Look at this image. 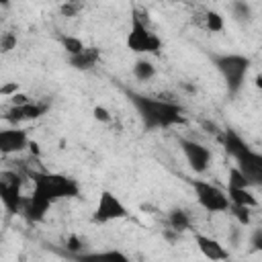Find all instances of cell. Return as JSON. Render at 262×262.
Wrapping results in <instances>:
<instances>
[{"label": "cell", "mask_w": 262, "mask_h": 262, "mask_svg": "<svg viewBox=\"0 0 262 262\" xmlns=\"http://www.w3.org/2000/svg\"><path fill=\"white\" fill-rule=\"evenodd\" d=\"M131 104L141 117L145 129H166L182 123V106L170 96H145L135 90H125Z\"/></svg>", "instance_id": "6da1fadb"}, {"label": "cell", "mask_w": 262, "mask_h": 262, "mask_svg": "<svg viewBox=\"0 0 262 262\" xmlns=\"http://www.w3.org/2000/svg\"><path fill=\"white\" fill-rule=\"evenodd\" d=\"M20 172L33 182L31 196L45 203L47 207H51L53 203L61 199H76L80 194V184L66 174L47 172V170H31L29 166H25Z\"/></svg>", "instance_id": "7a4b0ae2"}, {"label": "cell", "mask_w": 262, "mask_h": 262, "mask_svg": "<svg viewBox=\"0 0 262 262\" xmlns=\"http://www.w3.org/2000/svg\"><path fill=\"white\" fill-rule=\"evenodd\" d=\"M221 143L225 151L235 160V168L244 174L250 186H262V154L254 151L233 129H225Z\"/></svg>", "instance_id": "3957f363"}, {"label": "cell", "mask_w": 262, "mask_h": 262, "mask_svg": "<svg viewBox=\"0 0 262 262\" xmlns=\"http://www.w3.org/2000/svg\"><path fill=\"white\" fill-rule=\"evenodd\" d=\"M149 20L145 18V14L139 8L131 10V29L127 33V47L133 53H151V55H160L162 49V41L156 33L149 31Z\"/></svg>", "instance_id": "277c9868"}, {"label": "cell", "mask_w": 262, "mask_h": 262, "mask_svg": "<svg viewBox=\"0 0 262 262\" xmlns=\"http://www.w3.org/2000/svg\"><path fill=\"white\" fill-rule=\"evenodd\" d=\"M213 63L223 76L229 94H235L242 88L244 78L250 70V59L239 53H223V55H213Z\"/></svg>", "instance_id": "5b68a950"}, {"label": "cell", "mask_w": 262, "mask_h": 262, "mask_svg": "<svg viewBox=\"0 0 262 262\" xmlns=\"http://www.w3.org/2000/svg\"><path fill=\"white\" fill-rule=\"evenodd\" d=\"M23 182H25V174L20 170L0 172V201L10 215L23 213V205H25V196L20 192Z\"/></svg>", "instance_id": "8992f818"}, {"label": "cell", "mask_w": 262, "mask_h": 262, "mask_svg": "<svg viewBox=\"0 0 262 262\" xmlns=\"http://www.w3.org/2000/svg\"><path fill=\"white\" fill-rule=\"evenodd\" d=\"M190 184H192V190H194V196H196L199 205L205 211H209V213L229 211L231 201L219 186H215V184H211L207 180H190Z\"/></svg>", "instance_id": "52a82bcc"}, {"label": "cell", "mask_w": 262, "mask_h": 262, "mask_svg": "<svg viewBox=\"0 0 262 262\" xmlns=\"http://www.w3.org/2000/svg\"><path fill=\"white\" fill-rule=\"evenodd\" d=\"M127 215L129 213H127L125 205L119 201V196H115L111 190H102L100 196H98L96 209L92 213V223L104 225V223H111V221H117V219H125Z\"/></svg>", "instance_id": "ba28073f"}, {"label": "cell", "mask_w": 262, "mask_h": 262, "mask_svg": "<svg viewBox=\"0 0 262 262\" xmlns=\"http://www.w3.org/2000/svg\"><path fill=\"white\" fill-rule=\"evenodd\" d=\"M180 149H182L188 166L196 174H201V172H205L209 168V164H211V151H209V147H205V145H201V143H196L192 139H180Z\"/></svg>", "instance_id": "9c48e42d"}, {"label": "cell", "mask_w": 262, "mask_h": 262, "mask_svg": "<svg viewBox=\"0 0 262 262\" xmlns=\"http://www.w3.org/2000/svg\"><path fill=\"white\" fill-rule=\"evenodd\" d=\"M47 111H49V104H47V102H37V100H33V102H29V104H25V106H10V108L4 113V121L12 123V125H16V123H20V121H35V119H39L41 115H45Z\"/></svg>", "instance_id": "30bf717a"}, {"label": "cell", "mask_w": 262, "mask_h": 262, "mask_svg": "<svg viewBox=\"0 0 262 262\" xmlns=\"http://www.w3.org/2000/svg\"><path fill=\"white\" fill-rule=\"evenodd\" d=\"M29 143H31V139H29L25 129L12 127V129H2L0 131V151L4 156L23 151L25 147H29Z\"/></svg>", "instance_id": "8fae6325"}, {"label": "cell", "mask_w": 262, "mask_h": 262, "mask_svg": "<svg viewBox=\"0 0 262 262\" xmlns=\"http://www.w3.org/2000/svg\"><path fill=\"white\" fill-rule=\"evenodd\" d=\"M194 242H196L199 252L211 262H221V260L229 258V252L223 248V244L213 239V237H209V235H205V233H194Z\"/></svg>", "instance_id": "7c38bea8"}, {"label": "cell", "mask_w": 262, "mask_h": 262, "mask_svg": "<svg viewBox=\"0 0 262 262\" xmlns=\"http://www.w3.org/2000/svg\"><path fill=\"white\" fill-rule=\"evenodd\" d=\"M74 262H129V258L119 250H104V252H84L72 256Z\"/></svg>", "instance_id": "4fadbf2b"}, {"label": "cell", "mask_w": 262, "mask_h": 262, "mask_svg": "<svg viewBox=\"0 0 262 262\" xmlns=\"http://www.w3.org/2000/svg\"><path fill=\"white\" fill-rule=\"evenodd\" d=\"M98 59H100V49H98V47H94V45H86L82 53L72 55L68 61H70V66H72V68L86 72V70H92V68L96 66V61H98Z\"/></svg>", "instance_id": "5bb4252c"}, {"label": "cell", "mask_w": 262, "mask_h": 262, "mask_svg": "<svg viewBox=\"0 0 262 262\" xmlns=\"http://www.w3.org/2000/svg\"><path fill=\"white\" fill-rule=\"evenodd\" d=\"M166 221H168V227L174 229L176 233H182V231L190 229V215L184 209H172V211H168Z\"/></svg>", "instance_id": "9a60e30c"}, {"label": "cell", "mask_w": 262, "mask_h": 262, "mask_svg": "<svg viewBox=\"0 0 262 262\" xmlns=\"http://www.w3.org/2000/svg\"><path fill=\"white\" fill-rule=\"evenodd\" d=\"M227 196H229L231 205H239V207H248V209L258 205L256 196L248 188H231V186H227Z\"/></svg>", "instance_id": "2e32d148"}, {"label": "cell", "mask_w": 262, "mask_h": 262, "mask_svg": "<svg viewBox=\"0 0 262 262\" xmlns=\"http://www.w3.org/2000/svg\"><path fill=\"white\" fill-rule=\"evenodd\" d=\"M133 76L137 80H141V82H147V80H151L156 76V66L151 61H147V59H137L133 63Z\"/></svg>", "instance_id": "e0dca14e"}, {"label": "cell", "mask_w": 262, "mask_h": 262, "mask_svg": "<svg viewBox=\"0 0 262 262\" xmlns=\"http://www.w3.org/2000/svg\"><path fill=\"white\" fill-rule=\"evenodd\" d=\"M59 43H61V47L68 51L70 57L82 53L84 47H86V45L82 43V39H78V37H74V35H61V37H59Z\"/></svg>", "instance_id": "ac0fdd59"}, {"label": "cell", "mask_w": 262, "mask_h": 262, "mask_svg": "<svg viewBox=\"0 0 262 262\" xmlns=\"http://www.w3.org/2000/svg\"><path fill=\"white\" fill-rule=\"evenodd\" d=\"M84 246H86V242L80 235H76V233H70L66 237V242H63V248H66V252H68L70 258L72 256H78V254H84Z\"/></svg>", "instance_id": "d6986e66"}, {"label": "cell", "mask_w": 262, "mask_h": 262, "mask_svg": "<svg viewBox=\"0 0 262 262\" xmlns=\"http://www.w3.org/2000/svg\"><path fill=\"white\" fill-rule=\"evenodd\" d=\"M203 27L207 31H211V33H219V31H223V16L219 12H215V10H207L205 12V25Z\"/></svg>", "instance_id": "ffe728a7"}, {"label": "cell", "mask_w": 262, "mask_h": 262, "mask_svg": "<svg viewBox=\"0 0 262 262\" xmlns=\"http://www.w3.org/2000/svg\"><path fill=\"white\" fill-rule=\"evenodd\" d=\"M231 14L235 20H250L252 16V8L248 2H233L231 4Z\"/></svg>", "instance_id": "44dd1931"}, {"label": "cell", "mask_w": 262, "mask_h": 262, "mask_svg": "<svg viewBox=\"0 0 262 262\" xmlns=\"http://www.w3.org/2000/svg\"><path fill=\"white\" fill-rule=\"evenodd\" d=\"M227 186H231V188H248L250 184H248V180L244 178V174L233 166V168H229V176H227Z\"/></svg>", "instance_id": "7402d4cb"}, {"label": "cell", "mask_w": 262, "mask_h": 262, "mask_svg": "<svg viewBox=\"0 0 262 262\" xmlns=\"http://www.w3.org/2000/svg\"><path fill=\"white\" fill-rule=\"evenodd\" d=\"M229 211L233 213V217L239 221V225H250L252 217H250V209L248 207H239V205H231Z\"/></svg>", "instance_id": "603a6c76"}, {"label": "cell", "mask_w": 262, "mask_h": 262, "mask_svg": "<svg viewBox=\"0 0 262 262\" xmlns=\"http://www.w3.org/2000/svg\"><path fill=\"white\" fill-rule=\"evenodd\" d=\"M14 47H16V35L10 33V31L2 33V35H0V51H2V53H8V51H12Z\"/></svg>", "instance_id": "cb8c5ba5"}, {"label": "cell", "mask_w": 262, "mask_h": 262, "mask_svg": "<svg viewBox=\"0 0 262 262\" xmlns=\"http://www.w3.org/2000/svg\"><path fill=\"white\" fill-rule=\"evenodd\" d=\"M92 115H94V119H96L98 123H104V125H111V123H113V115H111L104 106H100V104L92 108Z\"/></svg>", "instance_id": "d4e9b609"}, {"label": "cell", "mask_w": 262, "mask_h": 262, "mask_svg": "<svg viewBox=\"0 0 262 262\" xmlns=\"http://www.w3.org/2000/svg\"><path fill=\"white\" fill-rule=\"evenodd\" d=\"M59 10H61L63 16H76L82 10V4L80 2H66V4H61Z\"/></svg>", "instance_id": "484cf974"}, {"label": "cell", "mask_w": 262, "mask_h": 262, "mask_svg": "<svg viewBox=\"0 0 262 262\" xmlns=\"http://www.w3.org/2000/svg\"><path fill=\"white\" fill-rule=\"evenodd\" d=\"M250 246H252V250H256V252H262V229H254V231H252V237H250Z\"/></svg>", "instance_id": "4316f807"}, {"label": "cell", "mask_w": 262, "mask_h": 262, "mask_svg": "<svg viewBox=\"0 0 262 262\" xmlns=\"http://www.w3.org/2000/svg\"><path fill=\"white\" fill-rule=\"evenodd\" d=\"M16 92H18V84H16V82H8V84H4V86L0 88V94H2V96H8V98H12Z\"/></svg>", "instance_id": "83f0119b"}, {"label": "cell", "mask_w": 262, "mask_h": 262, "mask_svg": "<svg viewBox=\"0 0 262 262\" xmlns=\"http://www.w3.org/2000/svg\"><path fill=\"white\" fill-rule=\"evenodd\" d=\"M29 102H33L27 94H23V92H16L12 98H10V104L12 106H25V104H29Z\"/></svg>", "instance_id": "f1b7e54d"}, {"label": "cell", "mask_w": 262, "mask_h": 262, "mask_svg": "<svg viewBox=\"0 0 262 262\" xmlns=\"http://www.w3.org/2000/svg\"><path fill=\"white\" fill-rule=\"evenodd\" d=\"M29 151H31V156H33V158H39V156H41L39 143H37V141H31V143H29Z\"/></svg>", "instance_id": "f546056e"}, {"label": "cell", "mask_w": 262, "mask_h": 262, "mask_svg": "<svg viewBox=\"0 0 262 262\" xmlns=\"http://www.w3.org/2000/svg\"><path fill=\"white\" fill-rule=\"evenodd\" d=\"M237 237H239V233H237V229H233L231 231V246H237Z\"/></svg>", "instance_id": "4dcf8cb0"}, {"label": "cell", "mask_w": 262, "mask_h": 262, "mask_svg": "<svg viewBox=\"0 0 262 262\" xmlns=\"http://www.w3.org/2000/svg\"><path fill=\"white\" fill-rule=\"evenodd\" d=\"M254 82H256V88H260V90H262V72H260V74L254 78Z\"/></svg>", "instance_id": "1f68e13d"}]
</instances>
